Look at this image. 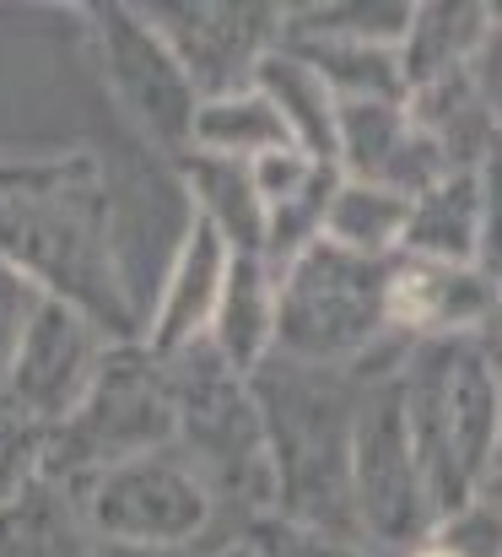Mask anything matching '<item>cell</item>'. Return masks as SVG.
I'll use <instances>...</instances> for the list:
<instances>
[{"label":"cell","instance_id":"obj_1","mask_svg":"<svg viewBox=\"0 0 502 557\" xmlns=\"http://www.w3.org/2000/svg\"><path fill=\"white\" fill-rule=\"evenodd\" d=\"M432 557H449V553H432Z\"/></svg>","mask_w":502,"mask_h":557}]
</instances>
